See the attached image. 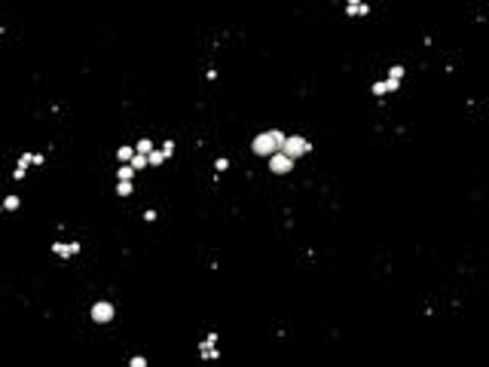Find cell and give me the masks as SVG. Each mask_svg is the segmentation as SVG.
<instances>
[{"label": "cell", "instance_id": "6da1fadb", "mask_svg": "<svg viewBox=\"0 0 489 367\" xmlns=\"http://www.w3.org/2000/svg\"><path fill=\"white\" fill-rule=\"evenodd\" d=\"M284 138H287V135H281L278 129H269V132H263V135H257V138H254L251 150H254L257 156H263V159H269L272 153H281Z\"/></svg>", "mask_w": 489, "mask_h": 367}, {"label": "cell", "instance_id": "7a4b0ae2", "mask_svg": "<svg viewBox=\"0 0 489 367\" xmlns=\"http://www.w3.org/2000/svg\"><path fill=\"white\" fill-rule=\"evenodd\" d=\"M281 153H284L291 162H297L300 156L309 153V141H306L303 135H287V138H284V144H281Z\"/></svg>", "mask_w": 489, "mask_h": 367}, {"label": "cell", "instance_id": "3957f363", "mask_svg": "<svg viewBox=\"0 0 489 367\" xmlns=\"http://www.w3.org/2000/svg\"><path fill=\"white\" fill-rule=\"evenodd\" d=\"M291 168H294V162L287 159L284 153H272V156H269V171H272V174H287Z\"/></svg>", "mask_w": 489, "mask_h": 367}, {"label": "cell", "instance_id": "277c9868", "mask_svg": "<svg viewBox=\"0 0 489 367\" xmlns=\"http://www.w3.org/2000/svg\"><path fill=\"white\" fill-rule=\"evenodd\" d=\"M92 318H95V321H101V324H104V321H110V318H113V306L107 303V300L95 303V306H92Z\"/></svg>", "mask_w": 489, "mask_h": 367}, {"label": "cell", "instance_id": "5b68a950", "mask_svg": "<svg viewBox=\"0 0 489 367\" xmlns=\"http://www.w3.org/2000/svg\"><path fill=\"white\" fill-rule=\"evenodd\" d=\"M116 156H119V162H122V165H129V162H132V156H135V147H119Z\"/></svg>", "mask_w": 489, "mask_h": 367}, {"label": "cell", "instance_id": "8992f818", "mask_svg": "<svg viewBox=\"0 0 489 367\" xmlns=\"http://www.w3.org/2000/svg\"><path fill=\"white\" fill-rule=\"evenodd\" d=\"M135 153H141V156H150V153H153V144L147 141V138H144V141H138V147H135Z\"/></svg>", "mask_w": 489, "mask_h": 367}, {"label": "cell", "instance_id": "52a82bcc", "mask_svg": "<svg viewBox=\"0 0 489 367\" xmlns=\"http://www.w3.org/2000/svg\"><path fill=\"white\" fill-rule=\"evenodd\" d=\"M129 165H132V171H138V168H144V165H147V156H141V153H135Z\"/></svg>", "mask_w": 489, "mask_h": 367}, {"label": "cell", "instance_id": "ba28073f", "mask_svg": "<svg viewBox=\"0 0 489 367\" xmlns=\"http://www.w3.org/2000/svg\"><path fill=\"white\" fill-rule=\"evenodd\" d=\"M162 159H165V153H162V150H153V153L147 156V162H150V165H162Z\"/></svg>", "mask_w": 489, "mask_h": 367}, {"label": "cell", "instance_id": "9c48e42d", "mask_svg": "<svg viewBox=\"0 0 489 367\" xmlns=\"http://www.w3.org/2000/svg\"><path fill=\"white\" fill-rule=\"evenodd\" d=\"M55 251H58V254H77L80 245H55Z\"/></svg>", "mask_w": 489, "mask_h": 367}, {"label": "cell", "instance_id": "30bf717a", "mask_svg": "<svg viewBox=\"0 0 489 367\" xmlns=\"http://www.w3.org/2000/svg\"><path fill=\"white\" fill-rule=\"evenodd\" d=\"M132 178H135L132 165H119V181H132Z\"/></svg>", "mask_w": 489, "mask_h": 367}, {"label": "cell", "instance_id": "8fae6325", "mask_svg": "<svg viewBox=\"0 0 489 367\" xmlns=\"http://www.w3.org/2000/svg\"><path fill=\"white\" fill-rule=\"evenodd\" d=\"M116 193H119V196H129V193H132V181H119V184H116Z\"/></svg>", "mask_w": 489, "mask_h": 367}, {"label": "cell", "instance_id": "7c38bea8", "mask_svg": "<svg viewBox=\"0 0 489 367\" xmlns=\"http://www.w3.org/2000/svg\"><path fill=\"white\" fill-rule=\"evenodd\" d=\"M349 12H352V15H361V12H367V6H361V3H349Z\"/></svg>", "mask_w": 489, "mask_h": 367}, {"label": "cell", "instance_id": "4fadbf2b", "mask_svg": "<svg viewBox=\"0 0 489 367\" xmlns=\"http://www.w3.org/2000/svg\"><path fill=\"white\" fill-rule=\"evenodd\" d=\"M15 205H19V199L9 196V199H6V211H15Z\"/></svg>", "mask_w": 489, "mask_h": 367}, {"label": "cell", "instance_id": "5bb4252c", "mask_svg": "<svg viewBox=\"0 0 489 367\" xmlns=\"http://www.w3.org/2000/svg\"><path fill=\"white\" fill-rule=\"evenodd\" d=\"M132 367H147V361H144L141 355H135V358H132Z\"/></svg>", "mask_w": 489, "mask_h": 367}]
</instances>
